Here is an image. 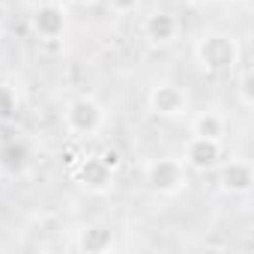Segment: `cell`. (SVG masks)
Instances as JSON below:
<instances>
[{
	"label": "cell",
	"mask_w": 254,
	"mask_h": 254,
	"mask_svg": "<svg viewBox=\"0 0 254 254\" xmlns=\"http://www.w3.org/2000/svg\"><path fill=\"white\" fill-rule=\"evenodd\" d=\"M239 57H242L239 42L230 33L212 30V33H203L194 42V60L209 75H227V72H233L239 66Z\"/></svg>",
	"instance_id": "1"
},
{
	"label": "cell",
	"mask_w": 254,
	"mask_h": 254,
	"mask_svg": "<svg viewBox=\"0 0 254 254\" xmlns=\"http://www.w3.org/2000/svg\"><path fill=\"white\" fill-rule=\"evenodd\" d=\"M144 183L150 186L153 194H162V197H174L180 191H186L189 186V171L180 159L174 156H162V159H153L144 165Z\"/></svg>",
	"instance_id": "2"
},
{
	"label": "cell",
	"mask_w": 254,
	"mask_h": 254,
	"mask_svg": "<svg viewBox=\"0 0 254 254\" xmlns=\"http://www.w3.org/2000/svg\"><path fill=\"white\" fill-rule=\"evenodd\" d=\"M63 123H66V129L69 135L75 138H90L102 129V123H105V108L93 99V96H78L66 105L63 111Z\"/></svg>",
	"instance_id": "3"
},
{
	"label": "cell",
	"mask_w": 254,
	"mask_h": 254,
	"mask_svg": "<svg viewBox=\"0 0 254 254\" xmlns=\"http://www.w3.org/2000/svg\"><path fill=\"white\" fill-rule=\"evenodd\" d=\"M147 108L162 120H180L189 114V96L174 81H159L147 93Z\"/></svg>",
	"instance_id": "4"
},
{
	"label": "cell",
	"mask_w": 254,
	"mask_h": 254,
	"mask_svg": "<svg viewBox=\"0 0 254 254\" xmlns=\"http://www.w3.org/2000/svg\"><path fill=\"white\" fill-rule=\"evenodd\" d=\"M218 186H221L224 194L245 197L254 189V168H251V162L248 159H230L227 165H221Z\"/></svg>",
	"instance_id": "5"
},
{
	"label": "cell",
	"mask_w": 254,
	"mask_h": 254,
	"mask_svg": "<svg viewBox=\"0 0 254 254\" xmlns=\"http://www.w3.org/2000/svg\"><path fill=\"white\" fill-rule=\"evenodd\" d=\"M183 156H186V159H183V165H186V168L206 174V171H212V168L221 162V141L191 135V138H189V144H186V153H183Z\"/></svg>",
	"instance_id": "6"
},
{
	"label": "cell",
	"mask_w": 254,
	"mask_h": 254,
	"mask_svg": "<svg viewBox=\"0 0 254 254\" xmlns=\"http://www.w3.org/2000/svg\"><path fill=\"white\" fill-rule=\"evenodd\" d=\"M33 30L39 39L54 42L66 33V9L57 3V0H48V3H39L33 12Z\"/></svg>",
	"instance_id": "7"
},
{
	"label": "cell",
	"mask_w": 254,
	"mask_h": 254,
	"mask_svg": "<svg viewBox=\"0 0 254 254\" xmlns=\"http://www.w3.org/2000/svg\"><path fill=\"white\" fill-rule=\"evenodd\" d=\"M141 30H144V39H147L150 45H171V42H177V36H180V21H177V15L168 12V9H153V12L144 18Z\"/></svg>",
	"instance_id": "8"
},
{
	"label": "cell",
	"mask_w": 254,
	"mask_h": 254,
	"mask_svg": "<svg viewBox=\"0 0 254 254\" xmlns=\"http://www.w3.org/2000/svg\"><path fill=\"white\" fill-rule=\"evenodd\" d=\"M75 180L93 194H105V191L114 189V171L105 168L99 162V156H84L78 162V168H75Z\"/></svg>",
	"instance_id": "9"
},
{
	"label": "cell",
	"mask_w": 254,
	"mask_h": 254,
	"mask_svg": "<svg viewBox=\"0 0 254 254\" xmlns=\"http://www.w3.org/2000/svg\"><path fill=\"white\" fill-rule=\"evenodd\" d=\"M75 245L84 254H105V251L114 248V230L105 227V224H90V227H84L78 233V242Z\"/></svg>",
	"instance_id": "10"
},
{
	"label": "cell",
	"mask_w": 254,
	"mask_h": 254,
	"mask_svg": "<svg viewBox=\"0 0 254 254\" xmlns=\"http://www.w3.org/2000/svg\"><path fill=\"white\" fill-rule=\"evenodd\" d=\"M191 135L197 138H212V141H221L227 135V123L218 111H200L194 120H191Z\"/></svg>",
	"instance_id": "11"
},
{
	"label": "cell",
	"mask_w": 254,
	"mask_h": 254,
	"mask_svg": "<svg viewBox=\"0 0 254 254\" xmlns=\"http://www.w3.org/2000/svg\"><path fill=\"white\" fill-rule=\"evenodd\" d=\"M30 150L24 147V141H3L0 144V171L3 174H21L27 168Z\"/></svg>",
	"instance_id": "12"
},
{
	"label": "cell",
	"mask_w": 254,
	"mask_h": 254,
	"mask_svg": "<svg viewBox=\"0 0 254 254\" xmlns=\"http://www.w3.org/2000/svg\"><path fill=\"white\" fill-rule=\"evenodd\" d=\"M18 114V93L12 84H0V123H9Z\"/></svg>",
	"instance_id": "13"
},
{
	"label": "cell",
	"mask_w": 254,
	"mask_h": 254,
	"mask_svg": "<svg viewBox=\"0 0 254 254\" xmlns=\"http://www.w3.org/2000/svg\"><path fill=\"white\" fill-rule=\"evenodd\" d=\"M236 93H239L242 108H254V78H251V69H248V66L239 72V87H236Z\"/></svg>",
	"instance_id": "14"
},
{
	"label": "cell",
	"mask_w": 254,
	"mask_h": 254,
	"mask_svg": "<svg viewBox=\"0 0 254 254\" xmlns=\"http://www.w3.org/2000/svg\"><path fill=\"white\" fill-rule=\"evenodd\" d=\"M96 156H99V162H102L105 168H111L114 174H117V171L123 168V153H120L117 147H102V150H99Z\"/></svg>",
	"instance_id": "15"
},
{
	"label": "cell",
	"mask_w": 254,
	"mask_h": 254,
	"mask_svg": "<svg viewBox=\"0 0 254 254\" xmlns=\"http://www.w3.org/2000/svg\"><path fill=\"white\" fill-rule=\"evenodd\" d=\"M138 3H141V0H108V9L114 15H129V12L138 9Z\"/></svg>",
	"instance_id": "16"
},
{
	"label": "cell",
	"mask_w": 254,
	"mask_h": 254,
	"mask_svg": "<svg viewBox=\"0 0 254 254\" xmlns=\"http://www.w3.org/2000/svg\"><path fill=\"white\" fill-rule=\"evenodd\" d=\"M72 6H90V3H96V0H69Z\"/></svg>",
	"instance_id": "17"
},
{
	"label": "cell",
	"mask_w": 254,
	"mask_h": 254,
	"mask_svg": "<svg viewBox=\"0 0 254 254\" xmlns=\"http://www.w3.org/2000/svg\"><path fill=\"white\" fill-rule=\"evenodd\" d=\"M0 39H3V21H0Z\"/></svg>",
	"instance_id": "18"
},
{
	"label": "cell",
	"mask_w": 254,
	"mask_h": 254,
	"mask_svg": "<svg viewBox=\"0 0 254 254\" xmlns=\"http://www.w3.org/2000/svg\"><path fill=\"white\" fill-rule=\"evenodd\" d=\"M230 3H248V0H230Z\"/></svg>",
	"instance_id": "19"
},
{
	"label": "cell",
	"mask_w": 254,
	"mask_h": 254,
	"mask_svg": "<svg viewBox=\"0 0 254 254\" xmlns=\"http://www.w3.org/2000/svg\"><path fill=\"white\" fill-rule=\"evenodd\" d=\"M0 177H3V171H0Z\"/></svg>",
	"instance_id": "20"
}]
</instances>
